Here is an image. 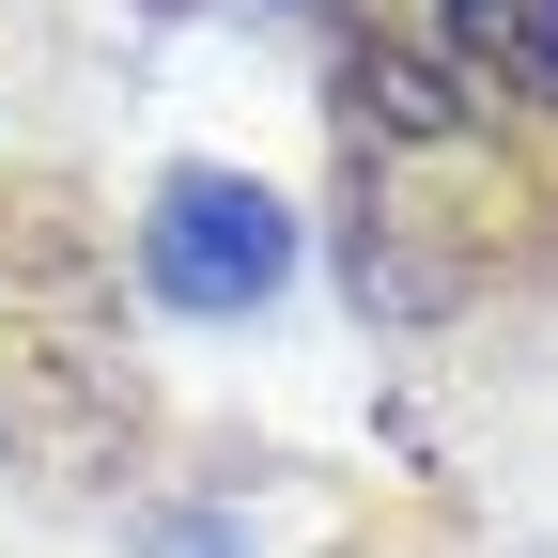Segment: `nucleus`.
I'll return each instance as SVG.
<instances>
[{
    "label": "nucleus",
    "mask_w": 558,
    "mask_h": 558,
    "mask_svg": "<svg viewBox=\"0 0 558 558\" xmlns=\"http://www.w3.org/2000/svg\"><path fill=\"white\" fill-rule=\"evenodd\" d=\"M450 47H465L512 109H558V0H450Z\"/></svg>",
    "instance_id": "nucleus-3"
},
{
    "label": "nucleus",
    "mask_w": 558,
    "mask_h": 558,
    "mask_svg": "<svg viewBox=\"0 0 558 558\" xmlns=\"http://www.w3.org/2000/svg\"><path fill=\"white\" fill-rule=\"evenodd\" d=\"M171 311H264L279 279H295V218L248 186V171H171L156 186V233H140Z\"/></svg>",
    "instance_id": "nucleus-2"
},
{
    "label": "nucleus",
    "mask_w": 558,
    "mask_h": 558,
    "mask_svg": "<svg viewBox=\"0 0 558 558\" xmlns=\"http://www.w3.org/2000/svg\"><path fill=\"white\" fill-rule=\"evenodd\" d=\"M140 418L124 326H109V264L78 233V202H16L0 218V435L32 465H109Z\"/></svg>",
    "instance_id": "nucleus-1"
}]
</instances>
